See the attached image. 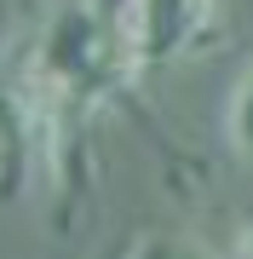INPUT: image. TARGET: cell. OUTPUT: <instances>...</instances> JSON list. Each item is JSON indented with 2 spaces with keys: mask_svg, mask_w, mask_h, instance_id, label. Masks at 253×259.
<instances>
[{
  "mask_svg": "<svg viewBox=\"0 0 253 259\" xmlns=\"http://www.w3.org/2000/svg\"><path fill=\"white\" fill-rule=\"evenodd\" d=\"M132 58L121 47L115 18H104L92 6H69L58 12V23L40 40V64H35V104H64V110H92L98 98H110L115 87L132 81Z\"/></svg>",
  "mask_w": 253,
  "mask_h": 259,
  "instance_id": "obj_1",
  "label": "cell"
},
{
  "mask_svg": "<svg viewBox=\"0 0 253 259\" xmlns=\"http://www.w3.org/2000/svg\"><path fill=\"white\" fill-rule=\"evenodd\" d=\"M121 47L132 58V69H167L184 64L190 52H207L225 35V6L219 0H127L115 12Z\"/></svg>",
  "mask_w": 253,
  "mask_h": 259,
  "instance_id": "obj_2",
  "label": "cell"
},
{
  "mask_svg": "<svg viewBox=\"0 0 253 259\" xmlns=\"http://www.w3.org/2000/svg\"><path fill=\"white\" fill-rule=\"evenodd\" d=\"M40 150H46V110L29 87H12L0 75V202H18L29 190Z\"/></svg>",
  "mask_w": 253,
  "mask_h": 259,
  "instance_id": "obj_3",
  "label": "cell"
},
{
  "mask_svg": "<svg viewBox=\"0 0 253 259\" xmlns=\"http://www.w3.org/2000/svg\"><path fill=\"white\" fill-rule=\"evenodd\" d=\"M225 139L230 150L253 167V64L236 75V87H230V98H225Z\"/></svg>",
  "mask_w": 253,
  "mask_h": 259,
  "instance_id": "obj_4",
  "label": "cell"
},
{
  "mask_svg": "<svg viewBox=\"0 0 253 259\" xmlns=\"http://www.w3.org/2000/svg\"><path fill=\"white\" fill-rule=\"evenodd\" d=\"M127 259H219L213 248H207L201 236H178V231H150L132 242Z\"/></svg>",
  "mask_w": 253,
  "mask_h": 259,
  "instance_id": "obj_5",
  "label": "cell"
},
{
  "mask_svg": "<svg viewBox=\"0 0 253 259\" xmlns=\"http://www.w3.org/2000/svg\"><path fill=\"white\" fill-rule=\"evenodd\" d=\"M236 259H253V207L242 213V225H236Z\"/></svg>",
  "mask_w": 253,
  "mask_h": 259,
  "instance_id": "obj_6",
  "label": "cell"
}]
</instances>
